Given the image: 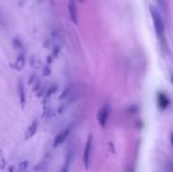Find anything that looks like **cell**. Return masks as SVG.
I'll return each instance as SVG.
<instances>
[{"label":"cell","mask_w":173,"mask_h":172,"mask_svg":"<svg viewBox=\"0 0 173 172\" xmlns=\"http://www.w3.org/2000/svg\"><path fill=\"white\" fill-rule=\"evenodd\" d=\"M151 14L153 18V24H154V29H156V33L158 36L159 39H164V32H165V24L163 20V17L160 15L158 11L154 7L151 6Z\"/></svg>","instance_id":"obj_1"},{"label":"cell","mask_w":173,"mask_h":172,"mask_svg":"<svg viewBox=\"0 0 173 172\" xmlns=\"http://www.w3.org/2000/svg\"><path fill=\"white\" fill-rule=\"evenodd\" d=\"M92 139H93V137H92V135H90L88 138H87V140H86V144H85V149H84L83 163L86 170H88V167H90L91 151H92Z\"/></svg>","instance_id":"obj_2"},{"label":"cell","mask_w":173,"mask_h":172,"mask_svg":"<svg viewBox=\"0 0 173 172\" xmlns=\"http://www.w3.org/2000/svg\"><path fill=\"white\" fill-rule=\"evenodd\" d=\"M108 114H110V107L107 105H104L98 112V121L101 127H105L107 118H108Z\"/></svg>","instance_id":"obj_3"},{"label":"cell","mask_w":173,"mask_h":172,"mask_svg":"<svg viewBox=\"0 0 173 172\" xmlns=\"http://www.w3.org/2000/svg\"><path fill=\"white\" fill-rule=\"evenodd\" d=\"M68 135H70V127H66L65 130L60 131V132L57 135V137L54 138V142H53V147H58V146H60L61 144H62V143L67 139Z\"/></svg>","instance_id":"obj_4"},{"label":"cell","mask_w":173,"mask_h":172,"mask_svg":"<svg viewBox=\"0 0 173 172\" xmlns=\"http://www.w3.org/2000/svg\"><path fill=\"white\" fill-rule=\"evenodd\" d=\"M38 127H39V121H38V119H33L32 123L30 124V126L27 127V130H26V135H25V139H26V140H28L32 137L36 136V133H37V131H38Z\"/></svg>","instance_id":"obj_5"},{"label":"cell","mask_w":173,"mask_h":172,"mask_svg":"<svg viewBox=\"0 0 173 172\" xmlns=\"http://www.w3.org/2000/svg\"><path fill=\"white\" fill-rule=\"evenodd\" d=\"M18 94H19V101H20V105L21 107H25V104H26V90H25V85H24V82L21 79L18 80Z\"/></svg>","instance_id":"obj_6"},{"label":"cell","mask_w":173,"mask_h":172,"mask_svg":"<svg viewBox=\"0 0 173 172\" xmlns=\"http://www.w3.org/2000/svg\"><path fill=\"white\" fill-rule=\"evenodd\" d=\"M25 64H26V55H25V52L23 51V52H20L17 55L14 64H13V67L17 71H21L24 68V66H25Z\"/></svg>","instance_id":"obj_7"},{"label":"cell","mask_w":173,"mask_h":172,"mask_svg":"<svg viewBox=\"0 0 173 172\" xmlns=\"http://www.w3.org/2000/svg\"><path fill=\"white\" fill-rule=\"evenodd\" d=\"M67 10H68V15H70V19L73 21L74 24H77V5H75L74 1H68V5H67Z\"/></svg>","instance_id":"obj_8"},{"label":"cell","mask_w":173,"mask_h":172,"mask_svg":"<svg viewBox=\"0 0 173 172\" xmlns=\"http://www.w3.org/2000/svg\"><path fill=\"white\" fill-rule=\"evenodd\" d=\"M72 159H73V153H72V151L70 150L67 152V155H66V158H65V163L61 166V169L59 172H68V169H70V165H71Z\"/></svg>","instance_id":"obj_9"},{"label":"cell","mask_w":173,"mask_h":172,"mask_svg":"<svg viewBox=\"0 0 173 172\" xmlns=\"http://www.w3.org/2000/svg\"><path fill=\"white\" fill-rule=\"evenodd\" d=\"M158 103H159L160 109H165L166 106L170 104L168 99L166 98V96L164 94V93H159V94H158Z\"/></svg>","instance_id":"obj_10"},{"label":"cell","mask_w":173,"mask_h":172,"mask_svg":"<svg viewBox=\"0 0 173 172\" xmlns=\"http://www.w3.org/2000/svg\"><path fill=\"white\" fill-rule=\"evenodd\" d=\"M55 91H57V85H55V84H52V85L50 86V89L46 91V96H45V98H44V104H45V101L48 100V98L51 97Z\"/></svg>","instance_id":"obj_11"},{"label":"cell","mask_w":173,"mask_h":172,"mask_svg":"<svg viewBox=\"0 0 173 172\" xmlns=\"http://www.w3.org/2000/svg\"><path fill=\"white\" fill-rule=\"evenodd\" d=\"M6 165H7V160L5 158L4 151L0 149V170H5L6 169Z\"/></svg>","instance_id":"obj_12"},{"label":"cell","mask_w":173,"mask_h":172,"mask_svg":"<svg viewBox=\"0 0 173 172\" xmlns=\"http://www.w3.org/2000/svg\"><path fill=\"white\" fill-rule=\"evenodd\" d=\"M28 164H30V162L28 160H23V162H20L19 164H18V172H25L27 170V167H28Z\"/></svg>","instance_id":"obj_13"},{"label":"cell","mask_w":173,"mask_h":172,"mask_svg":"<svg viewBox=\"0 0 173 172\" xmlns=\"http://www.w3.org/2000/svg\"><path fill=\"white\" fill-rule=\"evenodd\" d=\"M12 44H13V47H14L15 50H20V52H23V44H21V41H20L19 38L15 37L13 39V41H12Z\"/></svg>","instance_id":"obj_14"},{"label":"cell","mask_w":173,"mask_h":172,"mask_svg":"<svg viewBox=\"0 0 173 172\" xmlns=\"http://www.w3.org/2000/svg\"><path fill=\"white\" fill-rule=\"evenodd\" d=\"M70 93H71V91H70V87H66V89H65V91H62V93H61L60 100H62V99H66V98L70 96Z\"/></svg>","instance_id":"obj_15"},{"label":"cell","mask_w":173,"mask_h":172,"mask_svg":"<svg viewBox=\"0 0 173 172\" xmlns=\"http://www.w3.org/2000/svg\"><path fill=\"white\" fill-rule=\"evenodd\" d=\"M50 72H51V70H50V66L47 65V66L44 68V75H50Z\"/></svg>","instance_id":"obj_16"},{"label":"cell","mask_w":173,"mask_h":172,"mask_svg":"<svg viewBox=\"0 0 173 172\" xmlns=\"http://www.w3.org/2000/svg\"><path fill=\"white\" fill-rule=\"evenodd\" d=\"M13 169H14V166H11L9 167V172H13Z\"/></svg>","instance_id":"obj_17"},{"label":"cell","mask_w":173,"mask_h":172,"mask_svg":"<svg viewBox=\"0 0 173 172\" xmlns=\"http://www.w3.org/2000/svg\"><path fill=\"white\" fill-rule=\"evenodd\" d=\"M171 140H172V145H173V135H172V137H171Z\"/></svg>","instance_id":"obj_18"},{"label":"cell","mask_w":173,"mask_h":172,"mask_svg":"<svg viewBox=\"0 0 173 172\" xmlns=\"http://www.w3.org/2000/svg\"><path fill=\"white\" fill-rule=\"evenodd\" d=\"M172 82H173V75H172Z\"/></svg>","instance_id":"obj_19"}]
</instances>
